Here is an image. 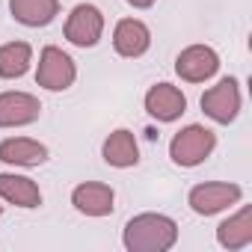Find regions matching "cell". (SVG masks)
Returning a JSON list of instances; mask_svg holds the SVG:
<instances>
[{"instance_id":"obj_19","label":"cell","mask_w":252,"mask_h":252,"mask_svg":"<svg viewBox=\"0 0 252 252\" xmlns=\"http://www.w3.org/2000/svg\"><path fill=\"white\" fill-rule=\"evenodd\" d=\"M0 214H3V205H0Z\"/></svg>"},{"instance_id":"obj_5","label":"cell","mask_w":252,"mask_h":252,"mask_svg":"<svg viewBox=\"0 0 252 252\" xmlns=\"http://www.w3.org/2000/svg\"><path fill=\"white\" fill-rule=\"evenodd\" d=\"M63 33L74 48H95L104 36V12L95 3H77L65 18Z\"/></svg>"},{"instance_id":"obj_13","label":"cell","mask_w":252,"mask_h":252,"mask_svg":"<svg viewBox=\"0 0 252 252\" xmlns=\"http://www.w3.org/2000/svg\"><path fill=\"white\" fill-rule=\"evenodd\" d=\"M101 158L116 166V169H131L140 163V146H137V137L128 131V128H119L113 131L104 146H101Z\"/></svg>"},{"instance_id":"obj_14","label":"cell","mask_w":252,"mask_h":252,"mask_svg":"<svg viewBox=\"0 0 252 252\" xmlns=\"http://www.w3.org/2000/svg\"><path fill=\"white\" fill-rule=\"evenodd\" d=\"M0 199L15 205V208H39L42 205V190L33 178L15 175V172H0Z\"/></svg>"},{"instance_id":"obj_3","label":"cell","mask_w":252,"mask_h":252,"mask_svg":"<svg viewBox=\"0 0 252 252\" xmlns=\"http://www.w3.org/2000/svg\"><path fill=\"white\" fill-rule=\"evenodd\" d=\"M77 77V65L74 60L57 48V45H48L42 54H39V68H36V83L48 92H65Z\"/></svg>"},{"instance_id":"obj_1","label":"cell","mask_w":252,"mask_h":252,"mask_svg":"<svg viewBox=\"0 0 252 252\" xmlns=\"http://www.w3.org/2000/svg\"><path fill=\"white\" fill-rule=\"evenodd\" d=\"M128 252H169L178 243V222L166 214H137L122 231Z\"/></svg>"},{"instance_id":"obj_17","label":"cell","mask_w":252,"mask_h":252,"mask_svg":"<svg viewBox=\"0 0 252 252\" xmlns=\"http://www.w3.org/2000/svg\"><path fill=\"white\" fill-rule=\"evenodd\" d=\"M30 63H33V48L27 42H9L0 48V77L3 80L24 77Z\"/></svg>"},{"instance_id":"obj_8","label":"cell","mask_w":252,"mask_h":252,"mask_svg":"<svg viewBox=\"0 0 252 252\" xmlns=\"http://www.w3.org/2000/svg\"><path fill=\"white\" fill-rule=\"evenodd\" d=\"M42 116V104L30 92H0V128H24Z\"/></svg>"},{"instance_id":"obj_6","label":"cell","mask_w":252,"mask_h":252,"mask_svg":"<svg viewBox=\"0 0 252 252\" xmlns=\"http://www.w3.org/2000/svg\"><path fill=\"white\" fill-rule=\"evenodd\" d=\"M202 113L217 125H228L240 113V83L234 77H222L202 95Z\"/></svg>"},{"instance_id":"obj_15","label":"cell","mask_w":252,"mask_h":252,"mask_svg":"<svg viewBox=\"0 0 252 252\" xmlns=\"http://www.w3.org/2000/svg\"><path fill=\"white\" fill-rule=\"evenodd\" d=\"M217 243L231 252L246 249L252 243V208L249 205H243L234 217H228L217 225Z\"/></svg>"},{"instance_id":"obj_4","label":"cell","mask_w":252,"mask_h":252,"mask_svg":"<svg viewBox=\"0 0 252 252\" xmlns=\"http://www.w3.org/2000/svg\"><path fill=\"white\" fill-rule=\"evenodd\" d=\"M240 199H243V190L237 184H228V181H205V184H196L190 190L187 205L199 217H214V214L237 205Z\"/></svg>"},{"instance_id":"obj_12","label":"cell","mask_w":252,"mask_h":252,"mask_svg":"<svg viewBox=\"0 0 252 252\" xmlns=\"http://www.w3.org/2000/svg\"><path fill=\"white\" fill-rule=\"evenodd\" d=\"M0 160L9 163V166H42L48 163V146H42L39 140L30 137H9L0 143Z\"/></svg>"},{"instance_id":"obj_11","label":"cell","mask_w":252,"mask_h":252,"mask_svg":"<svg viewBox=\"0 0 252 252\" xmlns=\"http://www.w3.org/2000/svg\"><path fill=\"white\" fill-rule=\"evenodd\" d=\"M146 110L152 119L158 122H175L184 116L187 110V98L178 86L172 83H155L149 92H146Z\"/></svg>"},{"instance_id":"obj_9","label":"cell","mask_w":252,"mask_h":252,"mask_svg":"<svg viewBox=\"0 0 252 252\" xmlns=\"http://www.w3.org/2000/svg\"><path fill=\"white\" fill-rule=\"evenodd\" d=\"M113 202H116L113 187L101 184V181H83L71 190V205L83 217H110L116 208Z\"/></svg>"},{"instance_id":"obj_10","label":"cell","mask_w":252,"mask_h":252,"mask_svg":"<svg viewBox=\"0 0 252 252\" xmlns=\"http://www.w3.org/2000/svg\"><path fill=\"white\" fill-rule=\"evenodd\" d=\"M113 48L125 60H137L152 48V30L140 18H122L113 30Z\"/></svg>"},{"instance_id":"obj_18","label":"cell","mask_w":252,"mask_h":252,"mask_svg":"<svg viewBox=\"0 0 252 252\" xmlns=\"http://www.w3.org/2000/svg\"><path fill=\"white\" fill-rule=\"evenodd\" d=\"M128 6H134V9H149V6H155L158 0H125Z\"/></svg>"},{"instance_id":"obj_2","label":"cell","mask_w":252,"mask_h":252,"mask_svg":"<svg viewBox=\"0 0 252 252\" xmlns=\"http://www.w3.org/2000/svg\"><path fill=\"white\" fill-rule=\"evenodd\" d=\"M217 149V134L205 125H187L181 128L172 143H169V158L175 166H184V169H193L199 163H205Z\"/></svg>"},{"instance_id":"obj_16","label":"cell","mask_w":252,"mask_h":252,"mask_svg":"<svg viewBox=\"0 0 252 252\" xmlns=\"http://www.w3.org/2000/svg\"><path fill=\"white\" fill-rule=\"evenodd\" d=\"M9 12L24 27H48L60 15V0H9Z\"/></svg>"},{"instance_id":"obj_7","label":"cell","mask_w":252,"mask_h":252,"mask_svg":"<svg viewBox=\"0 0 252 252\" xmlns=\"http://www.w3.org/2000/svg\"><path fill=\"white\" fill-rule=\"evenodd\" d=\"M175 71L187 83H205L220 71V54L211 45H190L178 54Z\"/></svg>"}]
</instances>
